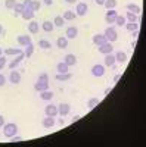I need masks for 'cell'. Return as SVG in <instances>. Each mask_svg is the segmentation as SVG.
I'll list each match as a JSON object with an SVG mask.
<instances>
[{"instance_id":"cell-30","label":"cell","mask_w":146,"mask_h":147,"mask_svg":"<svg viewBox=\"0 0 146 147\" xmlns=\"http://www.w3.org/2000/svg\"><path fill=\"white\" fill-rule=\"evenodd\" d=\"M97 105H99V99H96V97H92V99H89V102H87L89 109H94Z\"/></svg>"},{"instance_id":"cell-16","label":"cell","mask_w":146,"mask_h":147,"mask_svg":"<svg viewBox=\"0 0 146 147\" xmlns=\"http://www.w3.org/2000/svg\"><path fill=\"white\" fill-rule=\"evenodd\" d=\"M92 40H93V43H94L96 46H101V44L106 43V38H105V35H103V34H94Z\"/></svg>"},{"instance_id":"cell-29","label":"cell","mask_w":146,"mask_h":147,"mask_svg":"<svg viewBox=\"0 0 146 147\" xmlns=\"http://www.w3.org/2000/svg\"><path fill=\"white\" fill-rule=\"evenodd\" d=\"M53 25H55V27H59V28L64 27V25H65V19H64L62 16H56V18L53 19Z\"/></svg>"},{"instance_id":"cell-49","label":"cell","mask_w":146,"mask_h":147,"mask_svg":"<svg viewBox=\"0 0 146 147\" xmlns=\"http://www.w3.org/2000/svg\"><path fill=\"white\" fill-rule=\"evenodd\" d=\"M65 2H67V3H69V5H72V3H75L77 0H65Z\"/></svg>"},{"instance_id":"cell-50","label":"cell","mask_w":146,"mask_h":147,"mask_svg":"<svg viewBox=\"0 0 146 147\" xmlns=\"http://www.w3.org/2000/svg\"><path fill=\"white\" fill-rule=\"evenodd\" d=\"M120 78H121V75H115V77H114V81H118Z\"/></svg>"},{"instance_id":"cell-13","label":"cell","mask_w":146,"mask_h":147,"mask_svg":"<svg viewBox=\"0 0 146 147\" xmlns=\"http://www.w3.org/2000/svg\"><path fill=\"white\" fill-rule=\"evenodd\" d=\"M34 13H35V12H33L30 7H25V9L22 10L21 16H22V19H25V21H33V18H34Z\"/></svg>"},{"instance_id":"cell-24","label":"cell","mask_w":146,"mask_h":147,"mask_svg":"<svg viewBox=\"0 0 146 147\" xmlns=\"http://www.w3.org/2000/svg\"><path fill=\"white\" fill-rule=\"evenodd\" d=\"M56 69H58V74H65V72H69L68 69H69V66L65 63V62H59L58 63V66H56Z\"/></svg>"},{"instance_id":"cell-1","label":"cell","mask_w":146,"mask_h":147,"mask_svg":"<svg viewBox=\"0 0 146 147\" xmlns=\"http://www.w3.org/2000/svg\"><path fill=\"white\" fill-rule=\"evenodd\" d=\"M16 132H18V125L14 124V122L3 125V136L6 138H12L14 136H16Z\"/></svg>"},{"instance_id":"cell-43","label":"cell","mask_w":146,"mask_h":147,"mask_svg":"<svg viewBox=\"0 0 146 147\" xmlns=\"http://www.w3.org/2000/svg\"><path fill=\"white\" fill-rule=\"evenodd\" d=\"M5 84H6V78H5V75H2V74H0V87H3Z\"/></svg>"},{"instance_id":"cell-5","label":"cell","mask_w":146,"mask_h":147,"mask_svg":"<svg viewBox=\"0 0 146 147\" xmlns=\"http://www.w3.org/2000/svg\"><path fill=\"white\" fill-rule=\"evenodd\" d=\"M103 74H105V66H103V65L97 63V65H94V66L92 68V75H93V77L99 78V77H103Z\"/></svg>"},{"instance_id":"cell-23","label":"cell","mask_w":146,"mask_h":147,"mask_svg":"<svg viewBox=\"0 0 146 147\" xmlns=\"http://www.w3.org/2000/svg\"><path fill=\"white\" fill-rule=\"evenodd\" d=\"M40 99H41V100H52V99H53V93H52L50 90L40 91Z\"/></svg>"},{"instance_id":"cell-4","label":"cell","mask_w":146,"mask_h":147,"mask_svg":"<svg viewBox=\"0 0 146 147\" xmlns=\"http://www.w3.org/2000/svg\"><path fill=\"white\" fill-rule=\"evenodd\" d=\"M97 50H99L102 55H108V53H112L114 47H112V44L109 41H106V43H103V44H101L99 47H97Z\"/></svg>"},{"instance_id":"cell-53","label":"cell","mask_w":146,"mask_h":147,"mask_svg":"<svg viewBox=\"0 0 146 147\" xmlns=\"http://www.w3.org/2000/svg\"><path fill=\"white\" fill-rule=\"evenodd\" d=\"M2 53H3V52H2V47H0V56H2Z\"/></svg>"},{"instance_id":"cell-28","label":"cell","mask_w":146,"mask_h":147,"mask_svg":"<svg viewBox=\"0 0 146 147\" xmlns=\"http://www.w3.org/2000/svg\"><path fill=\"white\" fill-rule=\"evenodd\" d=\"M114 24H115L117 27H123V25H126V16H123V15H117Z\"/></svg>"},{"instance_id":"cell-3","label":"cell","mask_w":146,"mask_h":147,"mask_svg":"<svg viewBox=\"0 0 146 147\" xmlns=\"http://www.w3.org/2000/svg\"><path fill=\"white\" fill-rule=\"evenodd\" d=\"M87 10H89V6H87V3H77V7H75V13H77V16H84L87 13Z\"/></svg>"},{"instance_id":"cell-32","label":"cell","mask_w":146,"mask_h":147,"mask_svg":"<svg viewBox=\"0 0 146 147\" xmlns=\"http://www.w3.org/2000/svg\"><path fill=\"white\" fill-rule=\"evenodd\" d=\"M103 6L106 7V10H108V9H115V6H117V0H105Z\"/></svg>"},{"instance_id":"cell-18","label":"cell","mask_w":146,"mask_h":147,"mask_svg":"<svg viewBox=\"0 0 146 147\" xmlns=\"http://www.w3.org/2000/svg\"><path fill=\"white\" fill-rule=\"evenodd\" d=\"M126 7H127L128 12H133V13H136V15H139L140 12H142V10H140V6L136 5V3H127Z\"/></svg>"},{"instance_id":"cell-41","label":"cell","mask_w":146,"mask_h":147,"mask_svg":"<svg viewBox=\"0 0 146 147\" xmlns=\"http://www.w3.org/2000/svg\"><path fill=\"white\" fill-rule=\"evenodd\" d=\"M31 2H33V0H24V2H22L24 9H25V7H30V6H31ZM30 9H31V7H30Z\"/></svg>"},{"instance_id":"cell-19","label":"cell","mask_w":146,"mask_h":147,"mask_svg":"<svg viewBox=\"0 0 146 147\" xmlns=\"http://www.w3.org/2000/svg\"><path fill=\"white\" fill-rule=\"evenodd\" d=\"M18 43H19L21 46L25 47V46H28V44L31 43V37H30V35H19V37H18Z\"/></svg>"},{"instance_id":"cell-12","label":"cell","mask_w":146,"mask_h":147,"mask_svg":"<svg viewBox=\"0 0 146 147\" xmlns=\"http://www.w3.org/2000/svg\"><path fill=\"white\" fill-rule=\"evenodd\" d=\"M114 63H115V56L112 55V53H108V55H105V59H103V66H114Z\"/></svg>"},{"instance_id":"cell-17","label":"cell","mask_w":146,"mask_h":147,"mask_svg":"<svg viewBox=\"0 0 146 147\" xmlns=\"http://www.w3.org/2000/svg\"><path fill=\"white\" fill-rule=\"evenodd\" d=\"M114 56H115V62H118V63H126L127 62V55L124 52H117Z\"/></svg>"},{"instance_id":"cell-33","label":"cell","mask_w":146,"mask_h":147,"mask_svg":"<svg viewBox=\"0 0 146 147\" xmlns=\"http://www.w3.org/2000/svg\"><path fill=\"white\" fill-rule=\"evenodd\" d=\"M33 52H34V44L33 43H30L28 46H25V57H31V55H33Z\"/></svg>"},{"instance_id":"cell-15","label":"cell","mask_w":146,"mask_h":147,"mask_svg":"<svg viewBox=\"0 0 146 147\" xmlns=\"http://www.w3.org/2000/svg\"><path fill=\"white\" fill-rule=\"evenodd\" d=\"M41 125H43L46 129L52 128V127L55 125V118H53V116H46V118L43 119V122H41Z\"/></svg>"},{"instance_id":"cell-20","label":"cell","mask_w":146,"mask_h":147,"mask_svg":"<svg viewBox=\"0 0 146 147\" xmlns=\"http://www.w3.org/2000/svg\"><path fill=\"white\" fill-rule=\"evenodd\" d=\"M64 62H65L68 66H74V65L77 63V57H75V55H67Z\"/></svg>"},{"instance_id":"cell-39","label":"cell","mask_w":146,"mask_h":147,"mask_svg":"<svg viewBox=\"0 0 146 147\" xmlns=\"http://www.w3.org/2000/svg\"><path fill=\"white\" fill-rule=\"evenodd\" d=\"M39 47H41V49H50L52 46H50V43H49L47 40H40L39 41Z\"/></svg>"},{"instance_id":"cell-8","label":"cell","mask_w":146,"mask_h":147,"mask_svg":"<svg viewBox=\"0 0 146 147\" xmlns=\"http://www.w3.org/2000/svg\"><path fill=\"white\" fill-rule=\"evenodd\" d=\"M44 113H46V116H56L58 115V106L56 105H47L46 106V109H44Z\"/></svg>"},{"instance_id":"cell-2","label":"cell","mask_w":146,"mask_h":147,"mask_svg":"<svg viewBox=\"0 0 146 147\" xmlns=\"http://www.w3.org/2000/svg\"><path fill=\"white\" fill-rule=\"evenodd\" d=\"M103 35H105L106 41H109V43H114V41L118 38V32H117V30H115L114 27H108V28L105 30Z\"/></svg>"},{"instance_id":"cell-37","label":"cell","mask_w":146,"mask_h":147,"mask_svg":"<svg viewBox=\"0 0 146 147\" xmlns=\"http://www.w3.org/2000/svg\"><path fill=\"white\" fill-rule=\"evenodd\" d=\"M40 6H41V3L39 2V0H33L30 7H31V10H33V12H37V10L40 9Z\"/></svg>"},{"instance_id":"cell-52","label":"cell","mask_w":146,"mask_h":147,"mask_svg":"<svg viewBox=\"0 0 146 147\" xmlns=\"http://www.w3.org/2000/svg\"><path fill=\"white\" fill-rule=\"evenodd\" d=\"M2 32H3V27H2V24H0V35H2Z\"/></svg>"},{"instance_id":"cell-14","label":"cell","mask_w":146,"mask_h":147,"mask_svg":"<svg viewBox=\"0 0 146 147\" xmlns=\"http://www.w3.org/2000/svg\"><path fill=\"white\" fill-rule=\"evenodd\" d=\"M9 80H10L12 84H19V82H21V74H19L18 71H14V69H12L10 75H9Z\"/></svg>"},{"instance_id":"cell-10","label":"cell","mask_w":146,"mask_h":147,"mask_svg":"<svg viewBox=\"0 0 146 147\" xmlns=\"http://www.w3.org/2000/svg\"><path fill=\"white\" fill-rule=\"evenodd\" d=\"M34 88L35 91H44V90H49V81H37L34 84Z\"/></svg>"},{"instance_id":"cell-21","label":"cell","mask_w":146,"mask_h":147,"mask_svg":"<svg viewBox=\"0 0 146 147\" xmlns=\"http://www.w3.org/2000/svg\"><path fill=\"white\" fill-rule=\"evenodd\" d=\"M28 31H30L31 34H37V32L40 31V27H39V24L35 22V21H31V22L28 24Z\"/></svg>"},{"instance_id":"cell-25","label":"cell","mask_w":146,"mask_h":147,"mask_svg":"<svg viewBox=\"0 0 146 147\" xmlns=\"http://www.w3.org/2000/svg\"><path fill=\"white\" fill-rule=\"evenodd\" d=\"M62 18H64L65 21H74V19L77 18V13H75V12H72V10H67Z\"/></svg>"},{"instance_id":"cell-47","label":"cell","mask_w":146,"mask_h":147,"mask_svg":"<svg viewBox=\"0 0 146 147\" xmlns=\"http://www.w3.org/2000/svg\"><path fill=\"white\" fill-rule=\"evenodd\" d=\"M3 125H5V118L0 115V127H3Z\"/></svg>"},{"instance_id":"cell-11","label":"cell","mask_w":146,"mask_h":147,"mask_svg":"<svg viewBox=\"0 0 146 147\" xmlns=\"http://www.w3.org/2000/svg\"><path fill=\"white\" fill-rule=\"evenodd\" d=\"M65 35H67V38L69 40H72V38H75V37L78 35V30H77V27H68L67 28V31H65Z\"/></svg>"},{"instance_id":"cell-36","label":"cell","mask_w":146,"mask_h":147,"mask_svg":"<svg viewBox=\"0 0 146 147\" xmlns=\"http://www.w3.org/2000/svg\"><path fill=\"white\" fill-rule=\"evenodd\" d=\"M15 5H16V0H5V7H6V9L14 10Z\"/></svg>"},{"instance_id":"cell-26","label":"cell","mask_w":146,"mask_h":147,"mask_svg":"<svg viewBox=\"0 0 146 147\" xmlns=\"http://www.w3.org/2000/svg\"><path fill=\"white\" fill-rule=\"evenodd\" d=\"M53 28H55V25H53L52 21H44V22H43V30H44L46 32H52Z\"/></svg>"},{"instance_id":"cell-22","label":"cell","mask_w":146,"mask_h":147,"mask_svg":"<svg viewBox=\"0 0 146 147\" xmlns=\"http://www.w3.org/2000/svg\"><path fill=\"white\" fill-rule=\"evenodd\" d=\"M56 46L59 49H67L68 47V38L67 37H59V38L56 40Z\"/></svg>"},{"instance_id":"cell-35","label":"cell","mask_w":146,"mask_h":147,"mask_svg":"<svg viewBox=\"0 0 146 147\" xmlns=\"http://www.w3.org/2000/svg\"><path fill=\"white\" fill-rule=\"evenodd\" d=\"M126 28L131 32V31H134V30L139 28V24H136V22H126Z\"/></svg>"},{"instance_id":"cell-38","label":"cell","mask_w":146,"mask_h":147,"mask_svg":"<svg viewBox=\"0 0 146 147\" xmlns=\"http://www.w3.org/2000/svg\"><path fill=\"white\" fill-rule=\"evenodd\" d=\"M22 53L21 49H6L5 50V55H19Z\"/></svg>"},{"instance_id":"cell-40","label":"cell","mask_w":146,"mask_h":147,"mask_svg":"<svg viewBox=\"0 0 146 147\" xmlns=\"http://www.w3.org/2000/svg\"><path fill=\"white\" fill-rule=\"evenodd\" d=\"M6 66V57L5 56H0V71Z\"/></svg>"},{"instance_id":"cell-34","label":"cell","mask_w":146,"mask_h":147,"mask_svg":"<svg viewBox=\"0 0 146 147\" xmlns=\"http://www.w3.org/2000/svg\"><path fill=\"white\" fill-rule=\"evenodd\" d=\"M126 19H128V22H137V15L133 13V12H127L126 13Z\"/></svg>"},{"instance_id":"cell-31","label":"cell","mask_w":146,"mask_h":147,"mask_svg":"<svg viewBox=\"0 0 146 147\" xmlns=\"http://www.w3.org/2000/svg\"><path fill=\"white\" fill-rule=\"evenodd\" d=\"M22 10H24L22 3H16V5H15V7H14V15H15V16H21Z\"/></svg>"},{"instance_id":"cell-7","label":"cell","mask_w":146,"mask_h":147,"mask_svg":"<svg viewBox=\"0 0 146 147\" xmlns=\"http://www.w3.org/2000/svg\"><path fill=\"white\" fill-rule=\"evenodd\" d=\"M22 59H25V53H24V52H22V53H19V55H16V57H15L14 60H12L10 63H9V69H15V68L22 62Z\"/></svg>"},{"instance_id":"cell-48","label":"cell","mask_w":146,"mask_h":147,"mask_svg":"<svg viewBox=\"0 0 146 147\" xmlns=\"http://www.w3.org/2000/svg\"><path fill=\"white\" fill-rule=\"evenodd\" d=\"M96 3L99 5V6H103V3H105V0H96Z\"/></svg>"},{"instance_id":"cell-42","label":"cell","mask_w":146,"mask_h":147,"mask_svg":"<svg viewBox=\"0 0 146 147\" xmlns=\"http://www.w3.org/2000/svg\"><path fill=\"white\" fill-rule=\"evenodd\" d=\"M39 80H40V81H49V77H47V74H40Z\"/></svg>"},{"instance_id":"cell-46","label":"cell","mask_w":146,"mask_h":147,"mask_svg":"<svg viewBox=\"0 0 146 147\" xmlns=\"http://www.w3.org/2000/svg\"><path fill=\"white\" fill-rule=\"evenodd\" d=\"M137 35H139V31H137V30L131 31V37H133V38H137Z\"/></svg>"},{"instance_id":"cell-51","label":"cell","mask_w":146,"mask_h":147,"mask_svg":"<svg viewBox=\"0 0 146 147\" xmlns=\"http://www.w3.org/2000/svg\"><path fill=\"white\" fill-rule=\"evenodd\" d=\"M111 91H112V88H106V90H105V94H108V93H111Z\"/></svg>"},{"instance_id":"cell-6","label":"cell","mask_w":146,"mask_h":147,"mask_svg":"<svg viewBox=\"0 0 146 147\" xmlns=\"http://www.w3.org/2000/svg\"><path fill=\"white\" fill-rule=\"evenodd\" d=\"M117 15H118V13H117L115 9H108V10H106V15H105V21H106L108 24H114Z\"/></svg>"},{"instance_id":"cell-44","label":"cell","mask_w":146,"mask_h":147,"mask_svg":"<svg viewBox=\"0 0 146 147\" xmlns=\"http://www.w3.org/2000/svg\"><path fill=\"white\" fill-rule=\"evenodd\" d=\"M12 141H14V143H19V141H22V138L19 136H14V137H12Z\"/></svg>"},{"instance_id":"cell-9","label":"cell","mask_w":146,"mask_h":147,"mask_svg":"<svg viewBox=\"0 0 146 147\" xmlns=\"http://www.w3.org/2000/svg\"><path fill=\"white\" fill-rule=\"evenodd\" d=\"M69 109H71V106H69L68 103H60V105L58 106V115L67 116V115L69 113Z\"/></svg>"},{"instance_id":"cell-45","label":"cell","mask_w":146,"mask_h":147,"mask_svg":"<svg viewBox=\"0 0 146 147\" xmlns=\"http://www.w3.org/2000/svg\"><path fill=\"white\" fill-rule=\"evenodd\" d=\"M43 3H44L46 6H52V5H53V0H43Z\"/></svg>"},{"instance_id":"cell-27","label":"cell","mask_w":146,"mask_h":147,"mask_svg":"<svg viewBox=\"0 0 146 147\" xmlns=\"http://www.w3.org/2000/svg\"><path fill=\"white\" fill-rule=\"evenodd\" d=\"M56 81H68L71 80V74L69 72H65V74H58V75L55 77Z\"/></svg>"}]
</instances>
